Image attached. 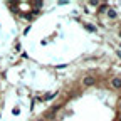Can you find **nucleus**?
Listing matches in <instances>:
<instances>
[{
    "instance_id": "nucleus-1",
    "label": "nucleus",
    "mask_w": 121,
    "mask_h": 121,
    "mask_svg": "<svg viewBox=\"0 0 121 121\" xmlns=\"http://www.w3.org/2000/svg\"><path fill=\"white\" fill-rule=\"evenodd\" d=\"M94 84H96V78H94V76H86V78L82 79V86L84 87H91Z\"/></svg>"
},
{
    "instance_id": "nucleus-2",
    "label": "nucleus",
    "mask_w": 121,
    "mask_h": 121,
    "mask_svg": "<svg viewBox=\"0 0 121 121\" xmlns=\"http://www.w3.org/2000/svg\"><path fill=\"white\" fill-rule=\"evenodd\" d=\"M111 86L114 89H121V78H113L111 79Z\"/></svg>"
},
{
    "instance_id": "nucleus-3",
    "label": "nucleus",
    "mask_w": 121,
    "mask_h": 121,
    "mask_svg": "<svg viewBox=\"0 0 121 121\" xmlns=\"http://www.w3.org/2000/svg\"><path fill=\"white\" fill-rule=\"evenodd\" d=\"M106 13H108V17H109V19H116V17H118L116 10H113V9H108V10H106Z\"/></svg>"
},
{
    "instance_id": "nucleus-4",
    "label": "nucleus",
    "mask_w": 121,
    "mask_h": 121,
    "mask_svg": "<svg viewBox=\"0 0 121 121\" xmlns=\"http://www.w3.org/2000/svg\"><path fill=\"white\" fill-rule=\"evenodd\" d=\"M84 27H86V29L89 30V32H96V29H94V27H91V25H87V24H86Z\"/></svg>"
},
{
    "instance_id": "nucleus-5",
    "label": "nucleus",
    "mask_w": 121,
    "mask_h": 121,
    "mask_svg": "<svg viewBox=\"0 0 121 121\" xmlns=\"http://www.w3.org/2000/svg\"><path fill=\"white\" fill-rule=\"evenodd\" d=\"M118 56H119V57H121V52H118Z\"/></svg>"
},
{
    "instance_id": "nucleus-6",
    "label": "nucleus",
    "mask_w": 121,
    "mask_h": 121,
    "mask_svg": "<svg viewBox=\"0 0 121 121\" xmlns=\"http://www.w3.org/2000/svg\"><path fill=\"white\" fill-rule=\"evenodd\" d=\"M119 109H121V103H119Z\"/></svg>"
},
{
    "instance_id": "nucleus-7",
    "label": "nucleus",
    "mask_w": 121,
    "mask_h": 121,
    "mask_svg": "<svg viewBox=\"0 0 121 121\" xmlns=\"http://www.w3.org/2000/svg\"><path fill=\"white\" fill-rule=\"evenodd\" d=\"M118 121H121V116H119V119H118Z\"/></svg>"
},
{
    "instance_id": "nucleus-8",
    "label": "nucleus",
    "mask_w": 121,
    "mask_h": 121,
    "mask_svg": "<svg viewBox=\"0 0 121 121\" xmlns=\"http://www.w3.org/2000/svg\"><path fill=\"white\" fill-rule=\"evenodd\" d=\"M119 35H121V30H119Z\"/></svg>"
}]
</instances>
